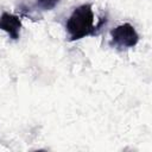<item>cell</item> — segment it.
I'll use <instances>...</instances> for the list:
<instances>
[{
  "label": "cell",
  "instance_id": "obj_4",
  "mask_svg": "<svg viewBox=\"0 0 152 152\" xmlns=\"http://www.w3.org/2000/svg\"><path fill=\"white\" fill-rule=\"evenodd\" d=\"M59 0H36V5L42 11H51L58 5Z\"/></svg>",
  "mask_w": 152,
  "mask_h": 152
},
{
  "label": "cell",
  "instance_id": "obj_1",
  "mask_svg": "<svg viewBox=\"0 0 152 152\" xmlns=\"http://www.w3.org/2000/svg\"><path fill=\"white\" fill-rule=\"evenodd\" d=\"M68 37L71 42L80 40L88 36L95 34L94 12L90 4H82L77 6L69 15L65 24Z\"/></svg>",
  "mask_w": 152,
  "mask_h": 152
},
{
  "label": "cell",
  "instance_id": "obj_2",
  "mask_svg": "<svg viewBox=\"0 0 152 152\" xmlns=\"http://www.w3.org/2000/svg\"><path fill=\"white\" fill-rule=\"evenodd\" d=\"M110 37H112V45H114L120 50L134 48L139 42V34L134 28V26L131 25L129 23H125L114 27L110 31Z\"/></svg>",
  "mask_w": 152,
  "mask_h": 152
},
{
  "label": "cell",
  "instance_id": "obj_3",
  "mask_svg": "<svg viewBox=\"0 0 152 152\" xmlns=\"http://www.w3.org/2000/svg\"><path fill=\"white\" fill-rule=\"evenodd\" d=\"M0 30L5 31L12 39L17 40L20 37V30H21L20 18L12 13L2 12V14L0 15Z\"/></svg>",
  "mask_w": 152,
  "mask_h": 152
}]
</instances>
